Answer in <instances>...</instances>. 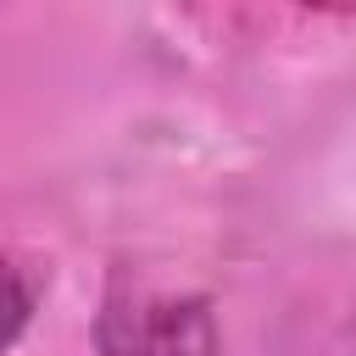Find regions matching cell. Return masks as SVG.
Returning a JSON list of instances; mask_svg holds the SVG:
<instances>
[{
  "label": "cell",
  "instance_id": "7a4b0ae2",
  "mask_svg": "<svg viewBox=\"0 0 356 356\" xmlns=\"http://www.w3.org/2000/svg\"><path fill=\"white\" fill-rule=\"evenodd\" d=\"M6 289H11V345H17L44 289H33V284H28V261H22V256H11V267H6Z\"/></svg>",
  "mask_w": 356,
  "mask_h": 356
},
{
  "label": "cell",
  "instance_id": "6da1fadb",
  "mask_svg": "<svg viewBox=\"0 0 356 356\" xmlns=\"http://www.w3.org/2000/svg\"><path fill=\"white\" fill-rule=\"evenodd\" d=\"M95 345L100 356H222V334L206 295L122 278L100 300Z\"/></svg>",
  "mask_w": 356,
  "mask_h": 356
}]
</instances>
